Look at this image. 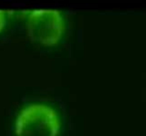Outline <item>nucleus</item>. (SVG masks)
Wrapping results in <instances>:
<instances>
[{
	"label": "nucleus",
	"mask_w": 146,
	"mask_h": 136,
	"mask_svg": "<svg viewBox=\"0 0 146 136\" xmlns=\"http://www.w3.org/2000/svg\"><path fill=\"white\" fill-rule=\"evenodd\" d=\"M59 130L57 112L44 103L27 105L19 111L15 121L17 136H57Z\"/></svg>",
	"instance_id": "nucleus-1"
},
{
	"label": "nucleus",
	"mask_w": 146,
	"mask_h": 136,
	"mask_svg": "<svg viewBox=\"0 0 146 136\" xmlns=\"http://www.w3.org/2000/svg\"><path fill=\"white\" fill-rule=\"evenodd\" d=\"M27 29L34 41L46 46L57 44L64 31L62 14L56 9H34L27 15Z\"/></svg>",
	"instance_id": "nucleus-2"
},
{
	"label": "nucleus",
	"mask_w": 146,
	"mask_h": 136,
	"mask_svg": "<svg viewBox=\"0 0 146 136\" xmlns=\"http://www.w3.org/2000/svg\"><path fill=\"white\" fill-rule=\"evenodd\" d=\"M6 13L7 12L5 11L0 9V32L2 31L6 24V19H7Z\"/></svg>",
	"instance_id": "nucleus-3"
}]
</instances>
